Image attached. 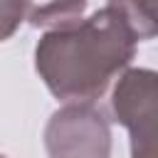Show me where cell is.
I'll use <instances>...</instances> for the list:
<instances>
[{"label":"cell","instance_id":"obj_1","mask_svg":"<svg viewBox=\"0 0 158 158\" xmlns=\"http://www.w3.org/2000/svg\"><path fill=\"white\" fill-rule=\"evenodd\" d=\"M136 44L126 22L104 7L86 20L49 30L35 49V67L57 99L94 101L131 64Z\"/></svg>","mask_w":158,"mask_h":158},{"label":"cell","instance_id":"obj_2","mask_svg":"<svg viewBox=\"0 0 158 158\" xmlns=\"http://www.w3.org/2000/svg\"><path fill=\"white\" fill-rule=\"evenodd\" d=\"M114 118L128 128L131 158H158V77L151 69H123L111 94Z\"/></svg>","mask_w":158,"mask_h":158},{"label":"cell","instance_id":"obj_3","mask_svg":"<svg viewBox=\"0 0 158 158\" xmlns=\"http://www.w3.org/2000/svg\"><path fill=\"white\" fill-rule=\"evenodd\" d=\"M44 148L49 158H109V121L91 101H69L47 121Z\"/></svg>","mask_w":158,"mask_h":158},{"label":"cell","instance_id":"obj_4","mask_svg":"<svg viewBox=\"0 0 158 158\" xmlns=\"http://www.w3.org/2000/svg\"><path fill=\"white\" fill-rule=\"evenodd\" d=\"M25 20L32 27L59 30L84 17L86 0H22Z\"/></svg>","mask_w":158,"mask_h":158},{"label":"cell","instance_id":"obj_5","mask_svg":"<svg viewBox=\"0 0 158 158\" xmlns=\"http://www.w3.org/2000/svg\"><path fill=\"white\" fill-rule=\"evenodd\" d=\"M106 7L126 22L136 42L156 37V0H109Z\"/></svg>","mask_w":158,"mask_h":158},{"label":"cell","instance_id":"obj_6","mask_svg":"<svg viewBox=\"0 0 158 158\" xmlns=\"http://www.w3.org/2000/svg\"><path fill=\"white\" fill-rule=\"evenodd\" d=\"M22 20H25L22 0H0V42L12 37Z\"/></svg>","mask_w":158,"mask_h":158},{"label":"cell","instance_id":"obj_7","mask_svg":"<svg viewBox=\"0 0 158 158\" xmlns=\"http://www.w3.org/2000/svg\"><path fill=\"white\" fill-rule=\"evenodd\" d=\"M0 158H5V156H0Z\"/></svg>","mask_w":158,"mask_h":158}]
</instances>
